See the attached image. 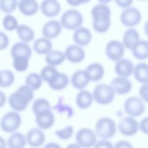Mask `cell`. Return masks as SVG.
Masks as SVG:
<instances>
[{
    "instance_id": "obj_23",
    "label": "cell",
    "mask_w": 148,
    "mask_h": 148,
    "mask_svg": "<svg viewBox=\"0 0 148 148\" xmlns=\"http://www.w3.org/2000/svg\"><path fill=\"white\" fill-rule=\"evenodd\" d=\"M20 11L25 16L34 14L38 9V2L34 0H21L17 2Z\"/></svg>"
},
{
    "instance_id": "obj_35",
    "label": "cell",
    "mask_w": 148,
    "mask_h": 148,
    "mask_svg": "<svg viewBox=\"0 0 148 148\" xmlns=\"http://www.w3.org/2000/svg\"><path fill=\"white\" fill-rule=\"evenodd\" d=\"M13 65L17 71H25L28 66V59L24 57H14L13 58Z\"/></svg>"
},
{
    "instance_id": "obj_34",
    "label": "cell",
    "mask_w": 148,
    "mask_h": 148,
    "mask_svg": "<svg viewBox=\"0 0 148 148\" xmlns=\"http://www.w3.org/2000/svg\"><path fill=\"white\" fill-rule=\"evenodd\" d=\"M14 80L13 73L8 69L0 71V87H7L12 84Z\"/></svg>"
},
{
    "instance_id": "obj_27",
    "label": "cell",
    "mask_w": 148,
    "mask_h": 148,
    "mask_svg": "<svg viewBox=\"0 0 148 148\" xmlns=\"http://www.w3.org/2000/svg\"><path fill=\"white\" fill-rule=\"evenodd\" d=\"M134 56L139 60H144L147 57V42L146 40H139L132 47Z\"/></svg>"
},
{
    "instance_id": "obj_16",
    "label": "cell",
    "mask_w": 148,
    "mask_h": 148,
    "mask_svg": "<svg viewBox=\"0 0 148 148\" xmlns=\"http://www.w3.org/2000/svg\"><path fill=\"white\" fill-rule=\"evenodd\" d=\"M62 26L57 20H50L43 27L42 34L46 39H53L61 32Z\"/></svg>"
},
{
    "instance_id": "obj_26",
    "label": "cell",
    "mask_w": 148,
    "mask_h": 148,
    "mask_svg": "<svg viewBox=\"0 0 148 148\" xmlns=\"http://www.w3.org/2000/svg\"><path fill=\"white\" fill-rule=\"evenodd\" d=\"M139 40L138 32L134 28H129L124 32L123 38V45L127 49H132Z\"/></svg>"
},
{
    "instance_id": "obj_46",
    "label": "cell",
    "mask_w": 148,
    "mask_h": 148,
    "mask_svg": "<svg viewBox=\"0 0 148 148\" xmlns=\"http://www.w3.org/2000/svg\"><path fill=\"white\" fill-rule=\"evenodd\" d=\"M116 3L122 8H127L132 3V1H116Z\"/></svg>"
},
{
    "instance_id": "obj_48",
    "label": "cell",
    "mask_w": 148,
    "mask_h": 148,
    "mask_svg": "<svg viewBox=\"0 0 148 148\" xmlns=\"http://www.w3.org/2000/svg\"><path fill=\"white\" fill-rule=\"evenodd\" d=\"M6 101V97L5 94L1 91H0V108L2 107Z\"/></svg>"
},
{
    "instance_id": "obj_15",
    "label": "cell",
    "mask_w": 148,
    "mask_h": 148,
    "mask_svg": "<svg viewBox=\"0 0 148 148\" xmlns=\"http://www.w3.org/2000/svg\"><path fill=\"white\" fill-rule=\"evenodd\" d=\"M110 86L114 92L118 94H124L131 90L132 84L127 78L119 76L112 80Z\"/></svg>"
},
{
    "instance_id": "obj_5",
    "label": "cell",
    "mask_w": 148,
    "mask_h": 148,
    "mask_svg": "<svg viewBox=\"0 0 148 148\" xmlns=\"http://www.w3.org/2000/svg\"><path fill=\"white\" fill-rule=\"evenodd\" d=\"M114 96V91L112 87L106 84H99L96 86L92 95L95 101L101 105H108L111 103Z\"/></svg>"
},
{
    "instance_id": "obj_42",
    "label": "cell",
    "mask_w": 148,
    "mask_h": 148,
    "mask_svg": "<svg viewBox=\"0 0 148 148\" xmlns=\"http://www.w3.org/2000/svg\"><path fill=\"white\" fill-rule=\"evenodd\" d=\"M9 43L8 36L3 32L0 31V50L5 49Z\"/></svg>"
},
{
    "instance_id": "obj_17",
    "label": "cell",
    "mask_w": 148,
    "mask_h": 148,
    "mask_svg": "<svg viewBox=\"0 0 148 148\" xmlns=\"http://www.w3.org/2000/svg\"><path fill=\"white\" fill-rule=\"evenodd\" d=\"M133 64L127 58H121L117 61L114 65V71L120 77H127L133 71Z\"/></svg>"
},
{
    "instance_id": "obj_13",
    "label": "cell",
    "mask_w": 148,
    "mask_h": 148,
    "mask_svg": "<svg viewBox=\"0 0 148 148\" xmlns=\"http://www.w3.org/2000/svg\"><path fill=\"white\" fill-rule=\"evenodd\" d=\"M35 114L36 124L40 129H48L54 123V116L50 109L43 110Z\"/></svg>"
},
{
    "instance_id": "obj_49",
    "label": "cell",
    "mask_w": 148,
    "mask_h": 148,
    "mask_svg": "<svg viewBox=\"0 0 148 148\" xmlns=\"http://www.w3.org/2000/svg\"><path fill=\"white\" fill-rule=\"evenodd\" d=\"M87 1H68L67 2L69 4H71V5L73 6H76V5H80L81 3L83 2H86Z\"/></svg>"
},
{
    "instance_id": "obj_2",
    "label": "cell",
    "mask_w": 148,
    "mask_h": 148,
    "mask_svg": "<svg viewBox=\"0 0 148 148\" xmlns=\"http://www.w3.org/2000/svg\"><path fill=\"white\" fill-rule=\"evenodd\" d=\"M33 97V90L26 85H23L10 95L9 103L13 109L20 112L25 109Z\"/></svg>"
},
{
    "instance_id": "obj_20",
    "label": "cell",
    "mask_w": 148,
    "mask_h": 148,
    "mask_svg": "<svg viewBox=\"0 0 148 148\" xmlns=\"http://www.w3.org/2000/svg\"><path fill=\"white\" fill-rule=\"evenodd\" d=\"M10 54L13 58L16 57H24L29 59L31 56V49L26 43L18 42L12 46Z\"/></svg>"
},
{
    "instance_id": "obj_37",
    "label": "cell",
    "mask_w": 148,
    "mask_h": 148,
    "mask_svg": "<svg viewBox=\"0 0 148 148\" xmlns=\"http://www.w3.org/2000/svg\"><path fill=\"white\" fill-rule=\"evenodd\" d=\"M57 69L53 66L47 65L43 67L40 72V76L42 80L49 82L52 77L57 73Z\"/></svg>"
},
{
    "instance_id": "obj_11",
    "label": "cell",
    "mask_w": 148,
    "mask_h": 148,
    "mask_svg": "<svg viewBox=\"0 0 148 148\" xmlns=\"http://www.w3.org/2000/svg\"><path fill=\"white\" fill-rule=\"evenodd\" d=\"M25 139L27 144L30 147L38 148L43 145L45 140V135L40 129L33 128L27 132Z\"/></svg>"
},
{
    "instance_id": "obj_45",
    "label": "cell",
    "mask_w": 148,
    "mask_h": 148,
    "mask_svg": "<svg viewBox=\"0 0 148 148\" xmlns=\"http://www.w3.org/2000/svg\"><path fill=\"white\" fill-rule=\"evenodd\" d=\"M138 127L140 130L144 134H147V117L143 119L139 124H138Z\"/></svg>"
},
{
    "instance_id": "obj_24",
    "label": "cell",
    "mask_w": 148,
    "mask_h": 148,
    "mask_svg": "<svg viewBox=\"0 0 148 148\" xmlns=\"http://www.w3.org/2000/svg\"><path fill=\"white\" fill-rule=\"evenodd\" d=\"M26 143L25 136L18 132L12 133L6 141V145L9 148H24Z\"/></svg>"
},
{
    "instance_id": "obj_12",
    "label": "cell",
    "mask_w": 148,
    "mask_h": 148,
    "mask_svg": "<svg viewBox=\"0 0 148 148\" xmlns=\"http://www.w3.org/2000/svg\"><path fill=\"white\" fill-rule=\"evenodd\" d=\"M107 56L113 61H118L124 55V47L119 40H112L108 43L105 48Z\"/></svg>"
},
{
    "instance_id": "obj_7",
    "label": "cell",
    "mask_w": 148,
    "mask_h": 148,
    "mask_svg": "<svg viewBox=\"0 0 148 148\" xmlns=\"http://www.w3.org/2000/svg\"><path fill=\"white\" fill-rule=\"evenodd\" d=\"M75 139L76 143L81 147L90 148L97 142V135L91 129L85 127L78 130Z\"/></svg>"
},
{
    "instance_id": "obj_41",
    "label": "cell",
    "mask_w": 148,
    "mask_h": 148,
    "mask_svg": "<svg viewBox=\"0 0 148 148\" xmlns=\"http://www.w3.org/2000/svg\"><path fill=\"white\" fill-rule=\"evenodd\" d=\"M93 148H113V145L108 139H102L97 140Z\"/></svg>"
},
{
    "instance_id": "obj_25",
    "label": "cell",
    "mask_w": 148,
    "mask_h": 148,
    "mask_svg": "<svg viewBox=\"0 0 148 148\" xmlns=\"http://www.w3.org/2000/svg\"><path fill=\"white\" fill-rule=\"evenodd\" d=\"M90 78V80L96 82L100 80L103 76L104 69L101 64L94 62L88 65L85 70Z\"/></svg>"
},
{
    "instance_id": "obj_29",
    "label": "cell",
    "mask_w": 148,
    "mask_h": 148,
    "mask_svg": "<svg viewBox=\"0 0 148 148\" xmlns=\"http://www.w3.org/2000/svg\"><path fill=\"white\" fill-rule=\"evenodd\" d=\"M93 100L91 93L87 90H82L77 94L76 97V103L77 106L81 109L88 108Z\"/></svg>"
},
{
    "instance_id": "obj_44",
    "label": "cell",
    "mask_w": 148,
    "mask_h": 148,
    "mask_svg": "<svg viewBox=\"0 0 148 148\" xmlns=\"http://www.w3.org/2000/svg\"><path fill=\"white\" fill-rule=\"evenodd\" d=\"M139 95L145 102L147 101V83L143 84L139 89Z\"/></svg>"
},
{
    "instance_id": "obj_3",
    "label": "cell",
    "mask_w": 148,
    "mask_h": 148,
    "mask_svg": "<svg viewBox=\"0 0 148 148\" xmlns=\"http://www.w3.org/2000/svg\"><path fill=\"white\" fill-rule=\"evenodd\" d=\"M116 131V123L109 117H103L95 124V134L102 139H108L113 136Z\"/></svg>"
},
{
    "instance_id": "obj_1",
    "label": "cell",
    "mask_w": 148,
    "mask_h": 148,
    "mask_svg": "<svg viewBox=\"0 0 148 148\" xmlns=\"http://www.w3.org/2000/svg\"><path fill=\"white\" fill-rule=\"evenodd\" d=\"M93 18L92 26L98 32L103 33L108 31L110 25V10L104 3H99L94 6L91 10Z\"/></svg>"
},
{
    "instance_id": "obj_39",
    "label": "cell",
    "mask_w": 148,
    "mask_h": 148,
    "mask_svg": "<svg viewBox=\"0 0 148 148\" xmlns=\"http://www.w3.org/2000/svg\"><path fill=\"white\" fill-rule=\"evenodd\" d=\"M16 0H1L0 1V9L6 13L13 12L17 6Z\"/></svg>"
},
{
    "instance_id": "obj_38",
    "label": "cell",
    "mask_w": 148,
    "mask_h": 148,
    "mask_svg": "<svg viewBox=\"0 0 148 148\" xmlns=\"http://www.w3.org/2000/svg\"><path fill=\"white\" fill-rule=\"evenodd\" d=\"M32 109L34 113L36 114L38 112L43 110L50 109V107L47 100L44 98H38L34 102Z\"/></svg>"
},
{
    "instance_id": "obj_9",
    "label": "cell",
    "mask_w": 148,
    "mask_h": 148,
    "mask_svg": "<svg viewBox=\"0 0 148 148\" xmlns=\"http://www.w3.org/2000/svg\"><path fill=\"white\" fill-rule=\"evenodd\" d=\"M141 14L138 9L134 7L124 9L120 16L121 23L127 27H134L140 21Z\"/></svg>"
},
{
    "instance_id": "obj_6",
    "label": "cell",
    "mask_w": 148,
    "mask_h": 148,
    "mask_svg": "<svg viewBox=\"0 0 148 148\" xmlns=\"http://www.w3.org/2000/svg\"><path fill=\"white\" fill-rule=\"evenodd\" d=\"M83 23L81 13L75 9H69L63 13L61 18V25L68 29L78 28Z\"/></svg>"
},
{
    "instance_id": "obj_40",
    "label": "cell",
    "mask_w": 148,
    "mask_h": 148,
    "mask_svg": "<svg viewBox=\"0 0 148 148\" xmlns=\"http://www.w3.org/2000/svg\"><path fill=\"white\" fill-rule=\"evenodd\" d=\"M73 133V128L72 125H68L65 128L57 130L55 131V134L57 136L62 140H67L71 138Z\"/></svg>"
},
{
    "instance_id": "obj_43",
    "label": "cell",
    "mask_w": 148,
    "mask_h": 148,
    "mask_svg": "<svg viewBox=\"0 0 148 148\" xmlns=\"http://www.w3.org/2000/svg\"><path fill=\"white\" fill-rule=\"evenodd\" d=\"M113 148H134L132 145L125 140H120L117 141L113 146Z\"/></svg>"
},
{
    "instance_id": "obj_33",
    "label": "cell",
    "mask_w": 148,
    "mask_h": 148,
    "mask_svg": "<svg viewBox=\"0 0 148 148\" xmlns=\"http://www.w3.org/2000/svg\"><path fill=\"white\" fill-rule=\"evenodd\" d=\"M42 84V79L36 73H31L25 78V85L33 90H38Z\"/></svg>"
},
{
    "instance_id": "obj_30",
    "label": "cell",
    "mask_w": 148,
    "mask_h": 148,
    "mask_svg": "<svg viewBox=\"0 0 148 148\" xmlns=\"http://www.w3.org/2000/svg\"><path fill=\"white\" fill-rule=\"evenodd\" d=\"M64 53L60 50H51L46 54L45 61L49 65L55 66L61 64L65 60Z\"/></svg>"
},
{
    "instance_id": "obj_47",
    "label": "cell",
    "mask_w": 148,
    "mask_h": 148,
    "mask_svg": "<svg viewBox=\"0 0 148 148\" xmlns=\"http://www.w3.org/2000/svg\"><path fill=\"white\" fill-rule=\"evenodd\" d=\"M43 148H61V146L56 142H49L45 145Z\"/></svg>"
},
{
    "instance_id": "obj_18",
    "label": "cell",
    "mask_w": 148,
    "mask_h": 148,
    "mask_svg": "<svg viewBox=\"0 0 148 148\" xmlns=\"http://www.w3.org/2000/svg\"><path fill=\"white\" fill-rule=\"evenodd\" d=\"M40 9L45 16L47 17H54L59 13L61 6L57 1L45 0L41 2Z\"/></svg>"
},
{
    "instance_id": "obj_19",
    "label": "cell",
    "mask_w": 148,
    "mask_h": 148,
    "mask_svg": "<svg viewBox=\"0 0 148 148\" xmlns=\"http://www.w3.org/2000/svg\"><path fill=\"white\" fill-rule=\"evenodd\" d=\"M90 81L89 76L85 70L76 71L72 76L71 82L73 86L77 89L84 88Z\"/></svg>"
},
{
    "instance_id": "obj_14",
    "label": "cell",
    "mask_w": 148,
    "mask_h": 148,
    "mask_svg": "<svg viewBox=\"0 0 148 148\" xmlns=\"http://www.w3.org/2000/svg\"><path fill=\"white\" fill-rule=\"evenodd\" d=\"M64 55L69 61L78 63L84 60L85 53L84 50L80 46L72 45L66 48Z\"/></svg>"
},
{
    "instance_id": "obj_51",
    "label": "cell",
    "mask_w": 148,
    "mask_h": 148,
    "mask_svg": "<svg viewBox=\"0 0 148 148\" xmlns=\"http://www.w3.org/2000/svg\"><path fill=\"white\" fill-rule=\"evenodd\" d=\"M65 148H82V147L77 143H72L68 145Z\"/></svg>"
},
{
    "instance_id": "obj_50",
    "label": "cell",
    "mask_w": 148,
    "mask_h": 148,
    "mask_svg": "<svg viewBox=\"0 0 148 148\" xmlns=\"http://www.w3.org/2000/svg\"><path fill=\"white\" fill-rule=\"evenodd\" d=\"M6 141L3 138L0 136V148H6Z\"/></svg>"
},
{
    "instance_id": "obj_10",
    "label": "cell",
    "mask_w": 148,
    "mask_h": 148,
    "mask_svg": "<svg viewBox=\"0 0 148 148\" xmlns=\"http://www.w3.org/2000/svg\"><path fill=\"white\" fill-rule=\"evenodd\" d=\"M118 128L120 133L123 135L132 136L136 134L138 131V123L132 117H125L119 121Z\"/></svg>"
},
{
    "instance_id": "obj_32",
    "label": "cell",
    "mask_w": 148,
    "mask_h": 148,
    "mask_svg": "<svg viewBox=\"0 0 148 148\" xmlns=\"http://www.w3.org/2000/svg\"><path fill=\"white\" fill-rule=\"evenodd\" d=\"M17 33L19 38L23 42H28L34 38V32L29 26L21 24L17 28Z\"/></svg>"
},
{
    "instance_id": "obj_28",
    "label": "cell",
    "mask_w": 148,
    "mask_h": 148,
    "mask_svg": "<svg viewBox=\"0 0 148 148\" xmlns=\"http://www.w3.org/2000/svg\"><path fill=\"white\" fill-rule=\"evenodd\" d=\"M134 76L136 80L143 84L147 83V65L145 62H140L136 64L133 68Z\"/></svg>"
},
{
    "instance_id": "obj_36",
    "label": "cell",
    "mask_w": 148,
    "mask_h": 148,
    "mask_svg": "<svg viewBox=\"0 0 148 148\" xmlns=\"http://www.w3.org/2000/svg\"><path fill=\"white\" fill-rule=\"evenodd\" d=\"M2 24L4 28L8 31H13L18 26L17 20L11 14H7L4 17Z\"/></svg>"
},
{
    "instance_id": "obj_31",
    "label": "cell",
    "mask_w": 148,
    "mask_h": 148,
    "mask_svg": "<svg viewBox=\"0 0 148 148\" xmlns=\"http://www.w3.org/2000/svg\"><path fill=\"white\" fill-rule=\"evenodd\" d=\"M34 49L37 53L44 54L51 50L52 43L50 40L45 38H38L34 42Z\"/></svg>"
},
{
    "instance_id": "obj_22",
    "label": "cell",
    "mask_w": 148,
    "mask_h": 148,
    "mask_svg": "<svg viewBox=\"0 0 148 148\" xmlns=\"http://www.w3.org/2000/svg\"><path fill=\"white\" fill-rule=\"evenodd\" d=\"M69 79L66 74L61 72L56 73L48 82L50 87L56 90H60L66 87Z\"/></svg>"
},
{
    "instance_id": "obj_21",
    "label": "cell",
    "mask_w": 148,
    "mask_h": 148,
    "mask_svg": "<svg viewBox=\"0 0 148 148\" xmlns=\"http://www.w3.org/2000/svg\"><path fill=\"white\" fill-rule=\"evenodd\" d=\"M73 39L74 42L80 46L88 45L91 39V34L89 29L85 27H79L73 34Z\"/></svg>"
},
{
    "instance_id": "obj_4",
    "label": "cell",
    "mask_w": 148,
    "mask_h": 148,
    "mask_svg": "<svg viewBox=\"0 0 148 148\" xmlns=\"http://www.w3.org/2000/svg\"><path fill=\"white\" fill-rule=\"evenodd\" d=\"M21 118L16 112L10 111L5 114L1 119L0 127L1 130L8 133L15 132L20 126Z\"/></svg>"
},
{
    "instance_id": "obj_8",
    "label": "cell",
    "mask_w": 148,
    "mask_h": 148,
    "mask_svg": "<svg viewBox=\"0 0 148 148\" xmlns=\"http://www.w3.org/2000/svg\"><path fill=\"white\" fill-rule=\"evenodd\" d=\"M124 109L130 117H137L143 113L145 106L140 98L137 97H131L125 101Z\"/></svg>"
}]
</instances>
